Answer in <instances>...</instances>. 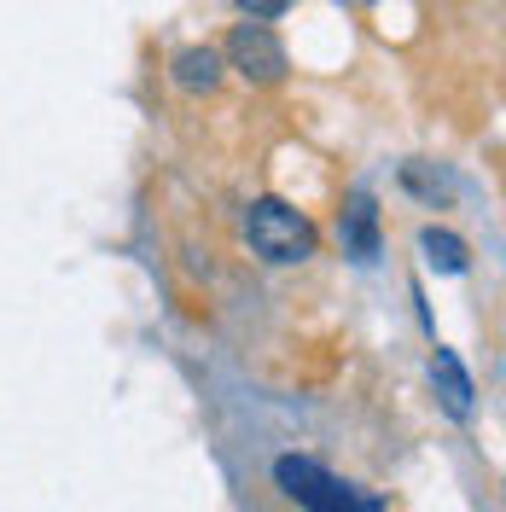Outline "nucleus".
<instances>
[{
	"instance_id": "8",
	"label": "nucleus",
	"mask_w": 506,
	"mask_h": 512,
	"mask_svg": "<svg viewBox=\"0 0 506 512\" xmlns=\"http://www.w3.org/2000/svg\"><path fill=\"white\" fill-rule=\"evenodd\" d=\"M285 6H291V0H239V12H245V18H280Z\"/></svg>"
},
{
	"instance_id": "3",
	"label": "nucleus",
	"mask_w": 506,
	"mask_h": 512,
	"mask_svg": "<svg viewBox=\"0 0 506 512\" xmlns=\"http://www.w3.org/2000/svg\"><path fill=\"white\" fill-rule=\"evenodd\" d=\"M227 59L239 76H251V82H280L285 76V47L274 41V30L256 18V24H239V30L227 35Z\"/></svg>"
},
{
	"instance_id": "7",
	"label": "nucleus",
	"mask_w": 506,
	"mask_h": 512,
	"mask_svg": "<svg viewBox=\"0 0 506 512\" xmlns=\"http://www.w3.org/2000/svg\"><path fill=\"white\" fill-rule=\"evenodd\" d=\"M419 251H425V262H431L437 274H466V239H454L443 227H425V233H419Z\"/></svg>"
},
{
	"instance_id": "5",
	"label": "nucleus",
	"mask_w": 506,
	"mask_h": 512,
	"mask_svg": "<svg viewBox=\"0 0 506 512\" xmlns=\"http://www.w3.org/2000/svg\"><path fill=\"white\" fill-rule=\"evenodd\" d=\"M431 379H437V390H443V408L454 419L472 414V379H466V367L454 361V350H437L431 355Z\"/></svg>"
},
{
	"instance_id": "2",
	"label": "nucleus",
	"mask_w": 506,
	"mask_h": 512,
	"mask_svg": "<svg viewBox=\"0 0 506 512\" xmlns=\"http://www.w3.org/2000/svg\"><path fill=\"white\" fill-rule=\"evenodd\" d=\"M245 233H251V251L262 262H303V256H315V227L285 198H256L251 216H245Z\"/></svg>"
},
{
	"instance_id": "6",
	"label": "nucleus",
	"mask_w": 506,
	"mask_h": 512,
	"mask_svg": "<svg viewBox=\"0 0 506 512\" xmlns=\"http://www.w3.org/2000/svg\"><path fill=\"white\" fill-rule=\"evenodd\" d=\"M344 245L361 256V262L379 256V210H373V198H355L344 210Z\"/></svg>"
},
{
	"instance_id": "4",
	"label": "nucleus",
	"mask_w": 506,
	"mask_h": 512,
	"mask_svg": "<svg viewBox=\"0 0 506 512\" xmlns=\"http://www.w3.org/2000/svg\"><path fill=\"white\" fill-rule=\"evenodd\" d=\"M169 76H175V88H187V94H210V88L222 82V53H210V47H187V53H175Z\"/></svg>"
},
{
	"instance_id": "1",
	"label": "nucleus",
	"mask_w": 506,
	"mask_h": 512,
	"mask_svg": "<svg viewBox=\"0 0 506 512\" xmlns=\"http://www.w3.org/2000/svg\"><path fill=\"white\" fill-rule=\"evenodd\" d=\"M274 483H280V489H285V495H291L303 512H384L379 495H367V489H355V483L332 478L320 460L280 454V460H274Z\"/></svg>"
}]
</instances>
